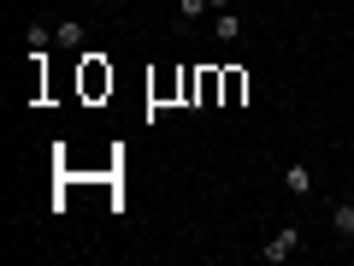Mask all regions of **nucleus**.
<instances>
[{
    "mask_svg": "<svg viewBox=\"0 0 354 266\" xmlns=\"http://www.w3.org/2000/svg\"><path fill=\"white\" fill-rule=\"evenodd\" d=\"M330 231H337L342 242H354V202H337V207H330Z\"/></svg>",
    "mask_w": 354,
    "mask_h": 266,
    "instance_id": "39448f33",
    "label": "nucleus"
},
{
    "mask_svg": "<svg viewBox=\"0 0 354 266\" xmlns=\"http://www.w3.org/2000/svg\"><path fill=\"white\" fill-rule=\"evenodd\" d=\"M201 12H213V0H177V18H183V24H195Z\"/></svg>",
    "mask_w": 354,
    "mask_h": 266,
    "instance_id": "0eeeda50",
    "label": "nucleus"
},
{
    "mask_svg": "<svg viewBox=\"0 0 354 266\" xmlns=\"http://www.w3.org/2000/svg\"><path fill=\"white\" fill-rule=\"evenodd\" d=\"M48 42H53V30H48V24H30V53H41Z\"/></svg>",
    "mask_w": 354,
    "mask_h": 266,
    "instance_id": "1a4fd4ad",
    "label": "nucleus"
},
{
    "mask_svg": "<svg viewBox=\"0 0 354 266\" xmlns=\"http://www.w3.org/2000/svg\"><path fill=\"white\" fill-rule=\"evenodd\" d=\"M242 95H248V77H242V71H225V101H242Z\"/></svg>",
    "mask_w": 354,
    "mask_h": 266,
    "instance_id": "6e6552de",
    "label": "nucleus"
},
{
    "mask_svg": "<svg viewBox=\"0 0 354 266\" xmlns=\"http://www.w3.org/2000/svg\"><path fill=\"white\" fill-rule=\"evenodd\" d=\"M83 89H88V95H101V89H113V71L101 65V53H83Z\"/></svg>",
    "mask_w": 354,
    "mask_h": 266,
    "instance_id": "7ed1b4c3",
    "label": "nucleus"
},
{
    "mask_svg": "<svg viewBox=\"0 0 354 266\" xmlns=\"http://www.w3.org/2000/svg\"><path fill=\"white\" fill-rule=\"evenodd\" d=\"M225 6H230V0H213V12H225Z\"/></svg>",
    "mask_w": 354,
    "mask_h": 266,
    "instance_id": "9d476101",
    "label": "nucleus"
},
{
    "mask_svg": "<svg viewBox=\"0 0 354 266\" xmlns=\"http://www.w3.org/2000/svg\"><path fill=\"white\" fill-rule=\"evenodd\" d=\"M301 225H278V231H272V242H266V249H260V260H272V266H283V260H290V254H301Z\"/></svg>",
    "mask_w": 354,
    "mask_h": 266,
    "instance_id": "f257e3e1",
    "label": "nucleus"
},
{
    "mask_svg": "<svg viewBox=\"0 0 354 266\" xmlns=\"http://www.w3.org/2000/svg\"><path fill=\"white\" fill-rule=\"evenodd\" d=\"M213 36L225 42V48H230V42L242 36V18H236V12H218V18H213Z\"/></svg>",
    "mask_w": 354,
    "mask_h": 266,
    "instance_id": "423d86ee",
    "label": "nucleus"
},
{
    "mask_svg": "<svg viewBox=\"0 0 354 266\" xmlns=\"http://www.w3.org/2000/svg\"><path fill=\"white\" fill-rule=\"evenodd\" d=\"M283 190H290L295 202H301V195H313V190H319V177H313V166H307V160L283 166Z\"/></svg>",
    "mask_w": 354,
    "mask_h": 266,
    "instance_id": "f03ea898",
    "label": "nucleus"
},
{
    "mask_svg": "<svg viewBox=\"0 0 354 266\" xmlns=\"http://www.w3.org/2000/svg\"><path fill=\"white\" fill-rule=\"evenodd\" d=\"M83 36H88V30H83V18H65V24L53 30V42H59L65 53H83Z\"/></svg>",
    "mask_w": 354,
    "mask_h": 266,
    "instance_id": "20e7f679",
    "label": "nucleus"
}]
</instances>
